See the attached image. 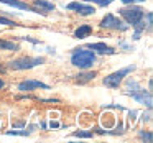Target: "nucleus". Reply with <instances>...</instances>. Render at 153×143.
Wrapping results in <instances>:
<instances>
[{
  "instance_id": "nucleus-4",
  "label": "nucleus",
  "mask_w": 153,
  "mask_h": 143,
  "mask_svg": "<svg viewBox=\"0 0 153 143\" xmlns=\"http://www.w3.org/2000/svg\"><path fill=\"white\" fill-rule=\"evenodd\" d=\"M132 71H135V66H127V67H122V69L109 74V76L104 77V81H102L104 86L109 87V89H119V86L122 84V81L125 79Z\"/></svg>"
},
{
  "instance_id": "nucleus-8",
  "label": "nucleus",
  "mask_w": 153,
  "mask_h": 143,
  "mask_svg": "<svg viewBox=\"0 0 153 143\" xmlns=\"http://www.w3.org/2000/svg\"><path fill=\"white\" fill-rule=\"evenodd\" d=\"M0 4L10 5V7H15V8H18V10H27V12H33V13L43 15V17H46V15H48V13H45V12L38 10V8H35L33 5H28L27 2H22V0H0Z\"/></svg>"
},
{
  "instance_id": "nucleus-24",
  "label": "nucleus",
  "mask_w": 153,
  "mask_h": 143,
  "mask_svg": "<svg viewBox=\"0 0 153 143\" xmlns=\"http://www.w3.org/2000/svg\"><path fill=\"white\" fill-rule=\"evenodd\" d=\"M50 127H51V128H58V127H59V123H58V122H53V120H51Z\"/></svg>"
},
{
  "instance_id": "nucleus-25",
  "label": "nucleus",
  "mask_w": 153,
  "mask_h": 143,
  "mask_svg": "<svg viewBox=\"0 0 153 143\" xmlns=\"http://www.w3.org/2000/svg\"><path fill=\"white\" fill-rule=\"evenodd\" d=\"M4 87H5V82H4V79L0 77V89H4Z\"/></svg>"
},
{
  "instance_id": "nucleus-10",
  "label": "nucleus",
  "mask_w": 153,
  "mask_h": 143,
  "mask_svg": "<svg viewBox=\"0 0 153 143\" xmlns=\"http://www.w3.org/2000/svg\"><path fill=\"white\" fill-rule=\"evenodd\" d=\"M86 48L92 50L96 54H115V53H117V51L114 50L112 46H109V44L102 43V41H99V43H87Z\"/></svg>"
},
{
  "instance_id": "nucleus-22",
  "label": "nucleus",
  "mask_w": 153,
  "mask_h": 143,
  "mask_svg": "<svg viewBox=\"0 0 153 143\" xmlns=\"http://www.w3.org/2000/svg\"><path fill=\"white\" fill-rule=\"evenodd\" d=\"M20 40H25V41H30V43H33V44H40V43H41L40 40H35V38H31V36H25V38H20Z\"/></svg>"
},
{
  "instance_id": "nucleus-20",
  "label": "nucleus",
  "mask_w": 153,
  "mask_h": 143,
  "mask_svg": "<svg viewBox=\"0 0 153 143\" xmlns=\"http://www.w3.org/2000/svg\"><path fill=\"white\" fill-rule=\"evenodd\" d=\"M7 135H30V132H27V130H23V132H17V130H10V132H7Z\"/></svg>"
},
{
  "instance_id": "nucleus-26",
  "label": "nucleus",
  "mask_w": 153,
  "mask_h": 143,
  "mask_svg": "<svg viewBox=\"0 0 153 143\" xmlns=\"http://www.w3.org/2000/svg\"><path fill=\"white\" fill-rule=\"evenodd\" d=\"M4 71H5V69H4V67H2V66H0V73H4Z\"/></svg>"
},
{
  "instance_id": "nucleus-16",
  "label": "nucleus",
  "mask_w": 153,
  "mask_h": 143,
  "mask_svg": "<svg viewBox=\"0 0 153 143\" xmlns=\"http://www.w3.org/2000/svg\"><path fill=\"white\" fill-rule=\"evenodd\" d=\"M71 136H73V138H92L94 132L92 130H77V132L71 133Z\"/></svg>"
},
{
  "instance_id": "nucleus-19",
  "label": "nucleus",
  "mask_w": 153,
  "mask_h": 143,
  "mask_svg": "<svg viewBox=\"0 0 153 143\" xmlns=\"http://www.w3.org/2000/svg\"><path fill=\"white\" fill-rule=\"evenodd\" d=\"M0 25H5V27H17V23H15L13 20L5 18V17H0Z\"/></svg>"
},
{
  "instance_id": "nucleus-5",
  "label": "nucleus",
  "mask_w": 153,
  "mask_h": 143,
  "mask_svg": "<svg viewBox=\"0 0 153 143\" xmlns=\"http://www.w3.org/2000/svg\"><path fill=\"white\" fill-rule=\"evenodd\" d=\"M100 27L107 28V30H119V31H127L130 28V25L127 21H123L120 17L114 13H107L105 17L100 20Z\"/></svg>"
},
{
  "instance_id": "nucleus-2",
  "label": "nucleus",
  "mask_w": 153,
  "mask_h": 143,
  "mask_svg": "<svg viewBox=\"0 0 153 143\" xmlns=\"http://www.w3.org/2000/svg\"><path fill=\"white\" fill-rule=\"evenodd\" d=\"M119 15L123 21H127L130 27H133V25H137L138 21H142L145 18V8L137 4H128V5H123L122 8H119Z\"/></svg>"
},
{
  "instance_id": "nucleus-15",
  "label": "nucleus",
  "mask_w": 153,
  "mask_h": 143,
  "mask_svg": "<svg viewBox=\"0 0 153 143\" xmlns=\"http://www.w3.org/2000/svg\"><path fill=\"white\" fill-rule=\"evenodd\" d=\"M138 89H140V84L137 82L135 79H128L125 82V90H127V94H128V96H132V94L137 92Z\"/></svg>"
},
{
  "instance_id": "nucleus-21",
  "label": "nucleus",
  "mask_w": 153,
  "mask_h": 143,
  "mask_svg": "<svg viewBox=\"0 0 153 143\" xmlns=\"http://www.w3.org/2000/svg\"><path fill=\"white\" fill-rule=\"evenodd\" d=\"M123 5H128V4H145L146 0H120Z\"/></svg>"
},
{
  "instance_id": "nucleus-9",
  "label": "nucleus",
  "mask_w": 153,
  "mask_h": 143,
  "mask_svg": "<svg viewBox=\"0 0 153 143\" xmlns=\"http://www.w3.org/2000/svg\"><path fill=\"white\" fill-rule=\"evenodd\" d=\"M132 97L142 105H146V109H152V92L150 90H145L143 87H140L137 92L132 94Z\"/></svg>"
},
{
  "instance_id": "nucleus-12",
  "label": "nucleus",
  "mask_w": 153,
  "mask_h": 143,
  "mask_svg": "<svg viewBox=\"0 0 153 143\" xmlns=\"http://www.w3.org/2000/svg\"><path fill=\"white\" fill-rule=\"evenodd\" d=\"M33 7L41 10V12H45V13L56 10V5L53 2H48V0H33Z\"/></svg>"
},
{
  "instance_id": "nucleus-17",
  "label": "nucleus",
  "mask_w": 153,
  "mask_h": 143,
  "mask_svg": "<svg viewBox=\"0 0 153 143\" xmlns=\"http://www.w3.org/2000/svg\"><path fill=\"white\" fill-rule=\"evenodd\" d=\"M82 2L97 5V7H109L110 4H114V0H82Z\"/></svg>"
},
{
  "instance_id": "nucleus-7",
  "label": "nucleus",
  "mask_w": 153,
  "mask_h": 143,
  "mask_svg": "<svg viewBox=\"0 0 153 143\" xmlns=\"http://www.w3.org/2000/svg\"><path fill=\"white\" fill-rule=\"evenodd\" d=\"M36 89L48 90L50 86L41 82V81H35V79H28V81H23V82L18 84V90H20V92H33V90H36Z\"/></svg>"
},
{
  "instance_id": "nucleus-23",
  "label": "nucleus",
  "mask_w": 153,
  "mask_h": 143,
  "mask_svg": "<svg viewBox=\"0 0 153 143\" xmlns=\"http://www.w3.org/2000/svg\"><path fill=\"white\" fill-rule=\"evenodd\" d=\"M128 115H130L128 119L133 122V120H135V115H137V110H130V112H128Z\"/></svg>"
},
{
  "instance_id": "nucleus-18",
  "label": "nucleus",
  "mask_w": 153,
  "mask_h": 143,
  "mask_svg": "<svg viewBox=\"0 0 153 143\" xmlns=\"http://www.w3.org/2000/svg\"><path fill=\"white\" fill-rule=\"evenodd\" d=\"M138 136H140L142 140H145L146 143H152V140H153L152 132H140V133H138Z\"/></svg>"
},
{
  "instance_id": "nucleus-6",
  "label": "nucleus",
  "mask_w": 153,
  "mask_h": 143,
  "mask_svg": "<svg viewBox=\"0 0 153 143\" xmlns=\"http://www.w3.org/2000/svg\"><path fill=\"white\" fill-rule=\"evenodd\" d=\"M66 10H73L76 13H79L81 17H89V15L96 13V7L92 4H87V2H71V4L64 5Z\"/></svg>"
},
{
  "instance_id": "nucleus-3",
  "label": "nucleus",
  "mask_w": 153,
  "mask_h": 143,
  "mask_svg": "<svg viewBox=\"0 0 153 143\" xmlns=\"http://www.w3.org/2000/svg\"><path fill=\"white\" fill-rule=\"evenodd\" d=\"M43 63H45V58H41V56H36V58L22 56V58H17V59L10 61V63H8V69L25 71V69H31V67L38 66V64H43Z\"/></svg>"
},
{
  "instance_id": "nucleus-11",
  "label": "nucleus",
  "mask_w": 153,
  "mask_h": 143,
  "mask_svg": "<svg viewBox=\"0 0 153 143\" xmlns=\"http://www.w3.org/2000/svg\"><path fill=\"white\" fill-rule=\"evenodd\" d=\"M96 76H97L96 71L82 69V73H79V74H76V76H74V81H76V82H79V84H86V82H89V81H92Z\"/></svg>"
},
{
  "instance_id": "nucleus-13",
  "label": "nucleus",
  "mask_w": 153,
  "mask_h": 143,
  "mask_svg": "<svg viewBox=\"0 0 153 143\" xmlns=\"http://www.w3.org/2000/svg\"><path fill=\"white\" fill-rule=\"evenodd\" d=\"M91 33H92V27H91V25H79V27L76 28L73 36L76 38V40H84V38H87Z\"/></svg>"
},
{
  "instance_id": "nucleus-1",
  "label": "nucleus",
  "mask_w": 153,
  "mask_h": 143,
  "mask_svg": "<svg viewBox=\"0 0 153 143\" xmlns=\"http://www.w3.org/2000/svg\"><path fill=\"white\" fill-rule=\"evenodd\" d=\"M97 63V54L89 48H76L71 53V64L77 69H91Z\"/></svg>"
},
{
  "instance_id": "nucleus-14",
  "label": "nucleus",
  "mask_w": 153,
  "mask_h": 143,
  "mask_svg": "<svg viewBox=\"0 0 153 143\" xmlns=\"http://www.w3.org/2000/svg\"><path fill=\"white\" fill-rule=\"evenodd\" d=\"M18 44L13 41H7V40H0V51H18Z\"/></svg>"
}]
</instances>
